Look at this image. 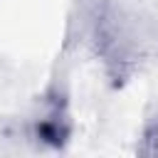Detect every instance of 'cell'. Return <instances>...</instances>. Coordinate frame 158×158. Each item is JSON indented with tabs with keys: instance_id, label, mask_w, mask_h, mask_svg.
<instances>
[{
	"instance_id": "obj_1",
	"label": "cell",
	"mask_w": 158,
	"mask_h": 158,
	"mask_svg": "<svg viewBox=\"0 0 158 158\" xmlns=\"http://www.w3.org/2000/svg\"><path fill=\"white\" fill-rule=\"evenodd\" d=\"M35 136L54 148L64 146V141L69 138V114L59 94H54L52 99H44L42 111L35 121Z\"/></svg>"
}]
</instances>
